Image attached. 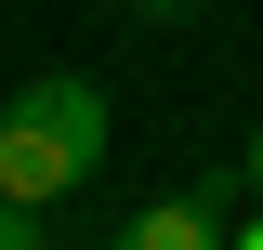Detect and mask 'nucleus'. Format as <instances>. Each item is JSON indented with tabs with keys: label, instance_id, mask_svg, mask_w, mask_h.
Returning <instances> with one entry per match:
<instances>
[{
	"label": "nucleus",
	"instance_id": "nucleus-1",
	"mask_svg": "<svg viewBox=\"0 0 263 250\" xmlns=\"http://www.w3.org/2000/svg\"><path fill=\"white\" fill-rule=\"evenodd\" d=\"M92 171H105V93L79 79V66H40V79L0 93V185H13V198L66 211Z\"/></svg>",
	"mask_w": 263,
	"mask_h": 250
},
{
	"label": "nucleus",
	"instance_id": "nucleus-2",
	"mask_svg": "<svg viewBox=\"0 0 263 250\" xmlns=\"http://www.w3.org/2000/svg\"><path fill=\"white\" fill-rule=\"evenodd\" d=\"M119 237H132V250H211V237H224V198H197V185H184V198H145Z\"/></svg>",
	"mask_w": 263,
	"mask_h": 250
},
{
	"label": "nucleus",
	"instance_id": "nucleus-3",
	"mask_svg": "<svg viewBox=\"0 0 263 250\" xmlns=\"http://www.w3.org/2000/svg\"><path fill=\"white\" fill-rule=\"evenodd\" d=\"M53 224H66V211H40V198L0 185V250H53Z\"/></svg>",
	"mask_w": 263,
	"mask_h": 250
},
{
	"label": "nucleus",
	"instance_id": "nucleus-4",
	"mask_svg": "<svg viewBox=\"0 0 263 250\" xmlns=\"http://www.w3.org/2000/svg\"><path fill=\"white\" fill-rule=\"evenodd\" d=\"M119 13H145V27H184V13H211V0H119Z\"/></svg>",
	"mask_w": 263,
	"mask_h": 250
},
{
	"label": "nucleus",
	"instance_id": "nucleus-5",
	"mask_svg": "<svg viewBox=\"0 0 263 250\" xmlns=\"http://www.w3.org/2000/svg\"><path fill=\"white\" fill-rule=\"evenodd\" d=\"M237 171H250V198H263V132H250V145H237Z\"/></svg>",
	"mask_w": 263,
	"mask_h": 250
}]
</instances>
